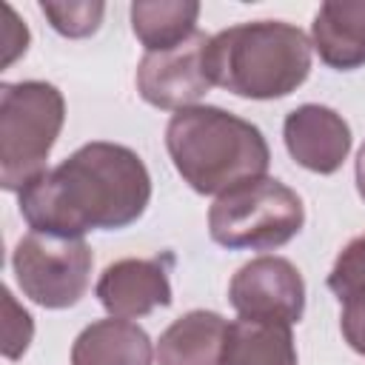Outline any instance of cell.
<instances>
[{"label":"cell","instance_id":"9c48e42d","mask_svg":"<svg viewBox=\"0 0 365 365\" xmlns=\"http://www.w3.org/2000/svg\"><path fill=\"white\" fill-rule=\"evenodd\" d=\"M282 140L294 163L314 174H334L351 151V125L342 114L319 103H302L285 114Z\"/></svg>","mask_w":365,"mask_h":365},{"label":"cell","instance_id":"ba28073f","mask_svg":"<svg viewBox=\"0 0 365 365\" xmlns=\"http://www.w3.org/2000/svg\"><path fill=\"white\" fill-rule=\"evenodd\" d=\"M228 302L248 319L299 322L305 314V279L285 257H257L228 282Z\"/></svg>","mask_w":365,"mask_h":365},{"label":"cell","instance_id":"3957f363","mask_svg":"<svg viewBox=\"0 0 365 365\" xmlns=\"http://www.w3.org/2000/svg\"><path fill=\"white\" fill-rule=\"evenodd\" d=\"M311 40L285 20H251L217 31L208 43L214 86L248 100L297 91L311 71Z\"/></svg>","mask_w":365,"mask_h":365},{"label":"cell","instance_id":"8fae6325","mask_svg":"<svg viewBox=\"0 0 365 365\" xmlns=\"http://www.w3.org/2000/svg\"><path fill=\"white\" fill-rule=\"evenodd\" d=\"M311 48L336 71L365 66V3H322L311 23Z\"/></svg>","mask_w":365,"mask_h":365},{"label":"cell","instance_id":"8992f818","mask_svg":"<svg viewBox=\"0 0 365 365\" xmlns=\"http://www.w3.org/2000/svg\"><path fill=\"white\" fill-rule=\"evenodd\" d=\"M94 254L86 240L29 231L11 254L20 291L43 308L77 305L91 282Z\"/></svg>","mask_w":365,"mask_h":365},{"label":"cell","instance_id":"e0dca14e","mask_svg":"<svg viewBox=\"0 0 365 365\" xmlns=\"http://www.w3.org/2000/svg\"><path fill=\"white\" fill-rule=\"evenodd\" d=\"M40 11L63 37H88L100 29L106 3L100 0H43Z\"/></svg>","mask_w":365,"mask_h":365},{"label":"cell","instance_id":"44dd1931","mask_svg":"<svg viewBox=\"0 0 365 365\" xmlns=\"http://www.w3.org/2000/svg\"><path fill=\"white\" fill-rule=\"evenodd\" d=\"M356 191L365 200V143H362V148L356 154Z\"/></svg>","mask_w":365,"mask_h":365},{"label":"cell","instance_id":"ac0fdd59","mask_svg":"<svg viewBox=\"0 0 365 365\" xmlns=\"http://www.w3.org/2000/svg\"><path fill=\"white\" fill-rule=\"evenodd\" d=\"M34 336V322L31 314L17 305L9 288H3V356L6 359H20Z\"/></svg>","mask_w":365,"mask_h":365},{"label":"cell","instance_id":"2e32d148","mask_svg":"<svg viewBox=\"0 0 365 365\" xmlns=\"http://www.w3.org/2000/svg\"><path fill=\"white\" fill-rule=\"evenodd\" d=\"M328 288L342 305L365 299V231L351 237L336 254L328 274Z\"/></svg>","mask_w":365,"mask_h":365},{"label":"cell","instance_id":"6da1fadb","mask_svg":"<svg viewBox=\"0 0 365 365\" xmlns=\"http://www.w3.org/2000/svg\"><path fill=\"white\" fill-rule=\"evenodd\" d=\"M151 200V174L137 151L94 140L46 168L20 191V214L31 231L83 240L137 222Z\"/></svg>","mask_w":365,"mask_h":365},{"label":"cell","instance_id":"7c38bea8","mask_svg":"<svg viewBox=\"0 0 365 365\" xmlns=\"http://www.w3.org/2000/svg\"><path fill=\"white\" fill-rule=\"evenodd\" d=\"M71 365H154V345L137 322L108 317L77 334Z\"/></svg>","mask_w":365,"mask_h":365},{"label":"cell","instance_id":"ffe728a7","mask_svg":"<svg viewBox=\"0 0 365 365\" xmlns=\"http://www.w3.org/2000/svg\"><path fill=\"white\" fill-rule=\"evenodd\" d=\"M6 17H9V23L3 26V29H6V31H3V43H6L3 68L11 66V63H14L20 54H26V48H29V29H26V23H20V17L14 14L11 6H6Z\"/></svg>","mask_w":365,"mask_h":365},{"label":"cell","instance_id":"d6986e66","mask_svg":"<svg viewBox=\"0 0 365 365\" xmlns=\"http://www.w3.org/2000/svg\"><path fill=\"white\" fill-rule=\"evenodd\" d=\"M339 328H342L345 342H348L356 354H362V356H365V299L342 305Z\"/></svg>","mask_w":365,"mask_h":365},{"label":"cell","instance_id":"4fadbf2b","mask_svg":"<svg viewBox=\"0 0 365 365\" xmlns=\"http://www.w3.org/2000/svg\"><path fill=\"white\" fill-rule=\"evenodd\" d=\"M228 322L217 311H188L177 317L157 339V365H220Z\"/></svg>","mask_w":365,"mask_h":365},{"label":"cell","instance_id":"9a60e30c","mask_svg":"<svg viewBox=\"0 0 365 365\" xmlns=\"http://www.w3.org/2000/svg\"><path fill=\"white\" fill-rule=\"evenodd\" d=\"M197 0H137L131 3V29L145 51H168L197 31Z\"/></svg>","mask_w":365,"mask_h":365},{"label":"cell","instance_id":"277c9868","mask_svg":"<svg viewBox=\"0 0 365 365\" xmlns=\"http://www.w3.org/2000/svg\"><path fill=\"white\" fill-rule=\"evenodd\" d=\"M66 100L46 80L0 86V185L23 191L46 171V160L63 131Z\"/></svg>","mask_w":365,"mask_h":365},{"label":"cell","instance_id":"30bf717a","mask_svg":"<svg viewBox=\"0 0 365 365\" xmlns=\"http://www.w3.org/2000/svg\"><path fill=\"white\" fill-rule=\"evenodd\" d=\"M100 305L120 319H137L154 308L171 305L168 268L160 257H125L100 274L94 285Z\"/></svg>","mask_w":365,"mask_h":365},{"label":"cell","instance_id":"5bb4252c","mask_svg":"<svg viewBox=\"0 0 365 365\" xmlns=\"http://www.w3.org/2000/svg\"><path fill=\"white\" fill-rule=\"evenodd\" d=\"M220 365H297L291 322L248 317L228 322Z\"/></svg>","mask_w":365,"mask_h":365},{"label":"cell","instance_id":"5b68a950","mask_svg":"<svg viewBox=\"0 0 365 365\" xmlns=\"http://www.w3.org/2000/svg\"><path fill=\"white\" fill-rule=\"evenodd\" d=\"M305 225V205L294 188L274 177L242 182L208 208V234L231 251H271L291 242Z\"/></svg>","mask_w":365,"mask_h":365},{"label":"cell","instance_id":"7a4b0ae2","mask_svg":"<svg viewBox=\"0 0 365 365\" xmlns=\"http://www.w3.org/2000/svg\"><path fill=\"white\" fill-rule=\"evenodd\" d=\"M165 148L177 174L197 194H225L268 171L271 148L262 131L217 106H188L171 114Z\"/></svg>","mask_w":365,"mask_h":365},{"label":"cell","instance_id":"52a82bcc","mask_svg":"<svg viewBox=\"0 0 365 365\" xmlns=\"http://www.w3.org/2000/svg\"><path fill=\"white\" fill-rule=\"evenodd\" d=\"M208 34L194 31L185 43L168 51H145L137 66L140 97L165 111L197 106V100L214 86L208 68Z\"/></svg>","mask_w":365,"mask_h":365}]
</instances>
